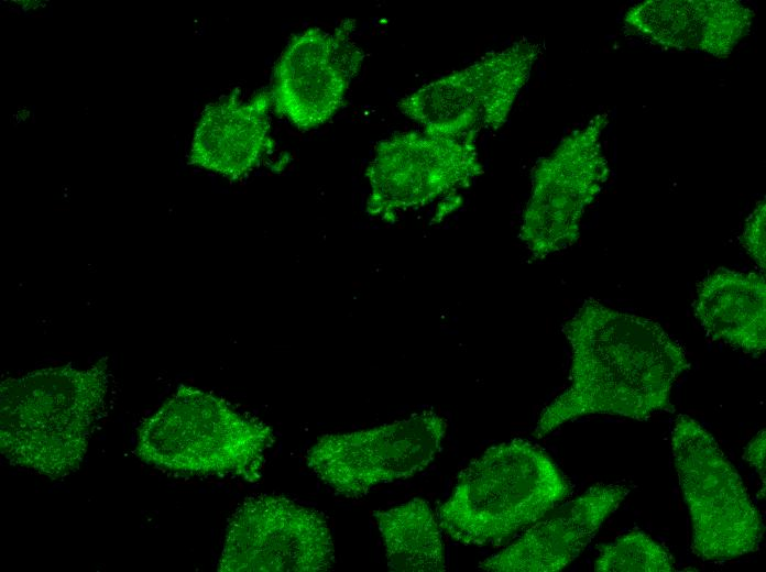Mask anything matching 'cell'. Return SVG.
<instances>
[{
    "label": "cell",
    "mask_w": 766,
    "mask_h": 572,
    "mask_svg": "<svg viewBox=\"0 0 766 572\" xmlns=\"http://www.w3.org/2000/svg\"><path fill=\"white\" fill-rule=\"evenodd\" d=\"M562 332L571 348L569 385L541 410L535 438L594 414L646 420L675 411L671 389L690 363L659 323L588 298Z\"/></svg>",
    "instance_id": "6da1fadb"
},
{
    "label": "cell",
    "mask_w": 766,
    "mask_h": 572,
    "mask_svg": "<svg viewBox=\"0 0 766 572\" xmlns=\"http://www.w3.org/2000/svg\"><path fill=\"white\" fill-rule=\"evenodd\" d=\"M108 359L87 369H42L0 385V450L10 464L52 480L80 466L103 416Z\"/></svg>",
    "instance_id": "7a4b0ae2"
},
{
    "label": "cell",
    "mask_w": 766,
    "mask_h": 572,
    "mask_svg": "<svg viewBox=\"0 0 766 572\" xmlns=\"http://www.w3.org/2000/svg\"><path fill=\"white\" fill-rule=\"evenodd\" d=\"M570 492L554 460L538 446L516 438L472 460L436 517L441 530L458 542L501 546L544 518Z\"/></svg>",
    "instance_id": "3957f363"
},
{
    "label": "cell",
    "mask_w": 766,
    "mask_h": 572,
    "mask_svg": "<svg viewBox=\"0 0 766 572\" xmlns=\"http://www.w3.org/2000/svg\"><path fill=\"white\" fill-rule=\"evenodd\" d=\"M273 441L263 421L211 393L180 386L139 427L135 454L165 472L256 482Z\"/></svg>",
    "instance_id": "277c9868"
},
{
    "label": "cell",
    "mask_w": 766,
    "mask_h": 572,
    "mask_svg": "<svg viewBox=\"0 0 766 572\" xmlns=\"http://www.w3.org/2000/svg\"><path fill=\"white\" fill-rule=\"evenodd\" d=\"M671 449L692 522V553L704 561H727L756 551L763 522L714 437L681 414L671 431Z\"/></svg>",
    "instance_id": "5b68a950"
},
{
    "label": "cell",
    "mask_w": 766,
    "mask_h": 572,
    "mask_svg": "<svg viewBox=\"0 0 766 572\" xmlns=\"http://www.w3.org/2000/svg\"><path fill=\"white\" fill-rule=\"evenodd\" d=\"M539 45L522 40L439 77L398 101L403 114L431 135L464 138L499 130L527 82Z\"/></svg>",
    "instance_id": "8992f818"
},
{
    "label": "cell",
    "mask_w": 766,
    "mask_h": 572,
    "mask_svg": "<svg viewBox=\"0 0 766 572\" xmlns=\"http://www.w3.org/2000/svg\"><path fill=\"white\" fill-rule=\"evenodd\" d=\"M608 122L605 113L597 114L563 138L533 168L519 239L534 260L563 251L578 241L583 213L610 175L601 143Z\"/></svg>",
    "instance_id": "52a82bcc"
},
{
    "label": "cell",
    "mask_w": 766,
    "mask_h": 572,
    "mask_svg": "<svg viewBox=\"0 0 766 572\" xmlns=\"http://www.w3.org/2000/svg\"><path fill=\"white\" fill-rule=\"evenodd\" d=\"M475 138L413 131L379 142L365 170L370 186L366 213L394 223L405 211L470 187L483 174Z\"/></svg>",
    "instance_id": "ba28073f"
},
{
    "label": "cell",
    "mask_w": 766,
    "mask_h": 572,
    "mask_svg": "<svg viewBox=\"0 0 766 572\" xmlns=\"http://www.w3.org/2000/svg\"><path fill=\"white\" fill-rule=\"evenodd\" d=\"M445 419L430 410L407 419L319 438L307 451L311 472L337 494L359 498L373 487L414 476L431 463Z\"/></svg>",
    "instance_id": "9c48e42d"
},
{
    "label": "cell",
    "mask_w": 766,
    "mask_h": 572,
    "mask_svg": "<svg viewBox=\"0 0 766 572\" xmlns=\"http://www.w3.org/2000/svg\"><path fill=\"white\" fill-rule=\"evenodd\" d=\"M335 562L324 516L283 496L245 499L226 528L219 572H321Z\"/></svg>",
    "instance_id": "30bf717a"
},
{
    "label": "cell",
    "mask_w": 766,
    "mask_h": 572,
    "mask_svg": "<svg viewBox=\"0 0 766 572\" xmlns=\"http://www.w3.org/2000/svg\"><path fill=\"white\" fill-rule=\"evenodd\" d=\"M352 21L333 33L309 28L291 38L274 70L275 112L307 131L327 123L343 106L363 53L351 41Z\"/></svg>",
    "instance_id": "8fae6325"
},
{
    "label": "cell",
    "mask_w": 766,
    "mask_h": 572,
    "mask_svg": "<svg viewBox=\"0 0 766 572\" xmlns=\"http://www.w3.org/2000/svg\"><path fill=\"white\" fill-rule=\"evenodd\" d=\"M630 493L621 484H595L532 525L515 542L480 562L484 571L556 572L577 559Z\"/></svg>",
    "instance_id": "7c38bea8"
},
{
    "label": "cell",
    "mask_w": 766,
    "mask_h": 572,
    "mask_svg": "<svg viewBox=\"0 0 766 572\" xmlns=\"http://www.w3.org/2000/svg\"><path fill=\"white\" fill-rule=\"evenodd\" d=\"M754 11L735 0H649L628 9L624 22L664 47L726 57L748 34Z\"/></svg>",
    "instance_id": "4fadbf2b"
},
{
    "label": "cell",
    "mask_w": 766,
    "mask_h": 572,
    "mask_svg": "<svg viewBox=\"0 0 766 572\" xmlns=\"http://www.w3.org/2000/svg\"><path fill=\"white\" fill-rule=\"evenodd\" d=\"M271 106V94L260 91L248 101L230 97L206 107L192 140L190 163L231 180L245 176L274 145Z\"/></svg>",
    "instance_id": "5bb4252c"
},
{
    "label": "cell",
    "mask_w": 766,
    "mask_h": 572,
    "mask_svg": "<svg viewBox=\"0 0 766 572\" xmlns=\"http://www.w3.org/2000/svg\"><path fill=\"white\" fill-rule=\"evenodd\" d=\"M694 314L708 337L743 352L766 349V285L757 273L719 268L697 289Z\"/></svg>",
    "instance_id": "9a60e30c"
},
{
    "label": "cell",
    "mask_w": 766,
    "mask_h": 572,
    "mask_svg": "<svg viewBox=\"0 0 766 572\" xmlns=\"http://www.w3.org/2000/svg\"><path fill=\"white\" fill-rule=\"evenodd\" d=\"M372 516L391 571H446L441 527L425 499L416 497L385 510H375Z\"/></svg>",
    "instance_id": "2e32d148"
},
{
    "label": "cell",
    "mask_w": 766,
    "mask_h": 572,
    "mask_svg": "<svg viewBox=\"0 0 766 572\" xmlns=\"http://www.w3.org/2000/svg\"><path fill=\"white\" fill-rule=\"evenodd\" d=\"M598 572H670L676 570L672 556L649 536L631 531L600 547L594 562Z\"/></svg>",
    "instance_id": "e0dca14e"
},
{
    "label": "cell",
    "mask_w": 766,
    "mask_h": 572,
    "mask_svg": "<svg viewBox=\"0 0 766 572\" xmlns=\"http://www.w3.org/2000/svg\"><path fill=\"white\" fill-rule=\"evenodd\" d=\"M765 218L766 206L765 199H763L748 216L741 237L743 248L763 271H765L766 262Z\"/></svg>",
    "instance_id": "ac0fdd59"
},
{
    "label": "cell",
    "mask_w": 766,
    "mask_h": 572,
    "mask_svg": "<svg viewBox=\"0 0 766 572\" xmlns=\"http://www.w3.org/2000/svg\"><path fill=\"white\" fill-rule=\"evenodd\" d=\"M765 449H766V432L765 429L759 430L756 436L748 442L743 459L746 460L759 475L765 491Z\"/></svg>",
    "instance_id": "d6986e66"
}]
</instances>
